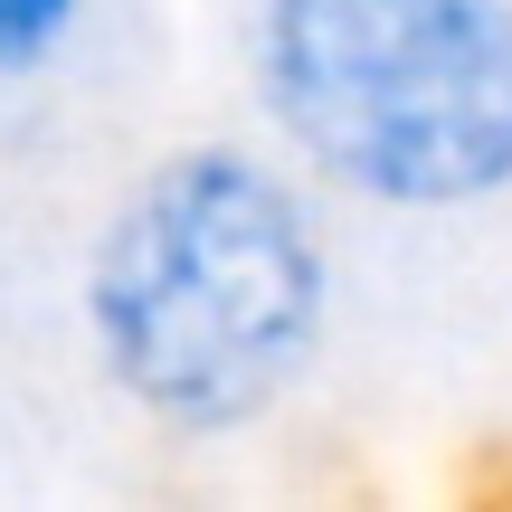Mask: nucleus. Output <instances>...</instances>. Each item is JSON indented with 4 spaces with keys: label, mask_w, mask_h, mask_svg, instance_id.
Instances as JSON below:
<instances>
[{
    "label": "nucleus",
    "mask_w": 512,
    "mask_h": 512,
    "mask_svg": "<svg viewBox=\"0 0 512 512\" xmlns=\"http://www.w3.org/2000/svg\"><path fill=\"white\" fill-rule=\"evenodd\" d=\"M86 342L162 437H238L304 389L332 332V238L285 152H162L86 247Z\"/></svg>",
    "instance_id": "1"
},
{
    "label": "nucleus",
    "mask_w": 512,
    "mask_h": 512,
    "mask_svg": "<svg viewBox=\"0 0 512 512\" xmlns=\"http://www.w3.org/2000/svg\"><path fill=\"white\" fill-rule=\"evenodd\" d=\"M76 19H86V0H0V86L38 76L76 38Z\"/></svg>",
    "instance_id": "3"
},
{
    "label": "nucleus",
    "mask_w": 512,
    "mask_h": 512,
    "mask_svg": "<svg viewBox=\"0 0 512 512\" xmlns=\"http://www.w3.org/2000/svg\"><path fill=\"white\" fill-rule=\"evenodd\" d=\"M247 95L275 152L361 209L512 190V0H256Z\"/></svg>",
    "instance_id": "2"
}]
</instances>
